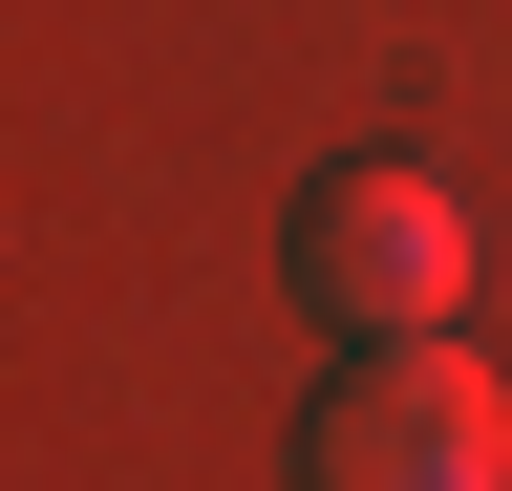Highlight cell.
Masks as SVG:
<instances>
[{"instance_id": "obj_1", "label": "cell", "mask_w": 512, "mask_h": 491, "mask_svg": "<svg viewBox=\"0 0 512 491\" xmlns=\"http://www.w3.org/2000/svg\"><path fill=\"white\" fill-rule=\"evenodd\" d=\"M299 491H512V385L470 342H363V385L299 427Z\"/></svg>"}, {"instance_id": "obj_2", "label": "cell", "mask_w": 512, "mask_h": 491, "mask_svg": "<svg viewBox=\"0 0 512 491\" xmlns=\"http://www.w3.org/2000/svg\"><path fill=\"white\" fill-rule=\"evenodd\" d=\"M299 299L363 342H470V193L448 171H342L299 193Z\"/></svg>"}]
</instances>
